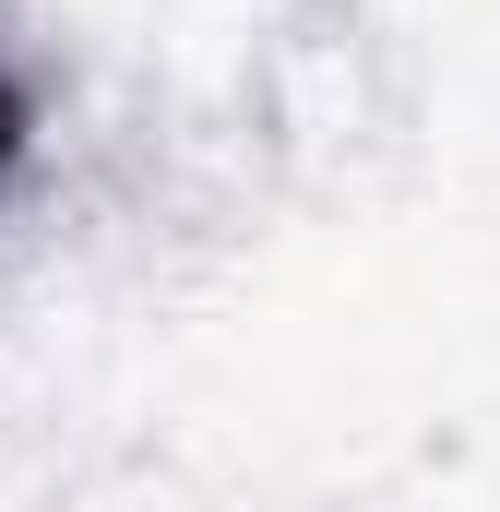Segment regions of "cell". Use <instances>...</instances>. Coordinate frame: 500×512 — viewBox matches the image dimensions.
Listing matches in <instances>:
<instances>
[{"mask_svg": "<svg viewBox=\"0 0 500 512\" xmlns=\"http://www.w3.org/2000/svg\"><path fill=\"white\" fill-rule=\"evenodd\" d=\"M24 143H36V96H24V72L0 60V191H12V167H24Z\"/></svg>", "mask_w": 500, "mask_h": 512, "instance_id": "6da1fadb", "label": "cell"}]
</instances>
